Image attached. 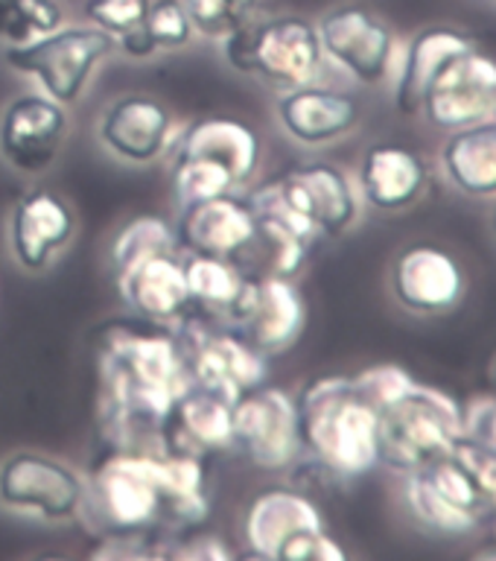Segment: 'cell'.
Masks as SVG:
<instances>
[{
	"label": "cell",
	"instance_id": "24",
	"mask_svg": "<svg viewBox=\"0 0 496 561\" xmlns=\"http://www.w3.org/2000/svg\"><path fill=\"white\" fill-rule=\"evenodd\" d=\"M471 47H476V42L455 26H424L410 42H403L392 77L394 108L406 117H415L438 70Z\"/></svg>",
	"mask_w": 496,
	"mask_h": 561
},
{
	"label": "cell",
	"instance_id": "27",
	"mask_svg": "<svg viewBox=\"0 0 496 561\" xmlns=\"http://www.w3.org/2000/svg\"><path fill=\"white\" fill-rule=\"evenodd\" d=\"M184 278L191 293V310L228 324L243 301L252 272L234 257L184 252Z\"/></svg>",
	"mask_w": 496,
	"mask_h": 561
},
{
	"label": "cell",
	"instance_id": "29",
	"mask_svg": "<svg viewBox=\"0 0 496 561\" xmlns=\"http://www.w3.org/2000/svg\"><path fill=\"white\" fill-rule=\"evenodd\" d=\"M403 503L410 508V515L420 526H427L429 533L468 535L482 524L473 515L462 512L455 503H450L441 491L432 489L420 471L403 473Z\"/></svg>",
	"mask_w": 496,
	"mask_h": 561
},
{
	"label": "cell",
	"instance_id": "31",
	"mask_svg": "<svg viewBox=\"0 0 496 561\" xmlns=\"http://www.w3.org/2000/svg\"><path fill=\"white\" fill-rule=\"evenodd\" d=\"M68 24L61 0H0V50L33 42Z\"/></svg>",
	"mask_w": 496,
	"mask_h": 561
},
{
	"label": "cell",
	"instance_id": "6",
	"mask_svg": "<svg viewBox=\"0 0 496 561\" xmlns=\"http://www.w3.org/2000/svg\"><path fill=\"white\" fill-rule=\"evenodd\" d=\"M462 436L464 419L459 401L418 380L377 410L380 465L401 477L447 456Z\"/></svg>",
	"mask_w": 496,
	"mask_h": 561
},
{
	"label": "cell",
	"instance_id": "32",
	"mask_svg": "<svg viewBox=\"0 0 496 561\" xmlns=\"http://www.w3.org/2000/svg\"><path fill=\"white\" fill-rule=\"evenodd\" d=\"M193 33L205 42H222L228 35L261 15V0H182Z\"/></svg>",
	"mask_w": 496,
	"mask_h": 561
},
{
	"label": "cell",
	"instance_id": "42",
	"mask_svg": "<svg viewBox=\"0 0 496 561\" xmlns=\"http://www.w3.org/2000/svg\"><path fill=\"white\" fill-rule=\"evenodd\" d=\"M491 377H494V386H496V363H494V371H491Z\"/></svg>",
	"mask_w": 496,
	"mask_h": 561
},
{
	"label": "cell",
	"instance_id": "9",
	"mask_svg": "<svg viewBox=\"0 0 496 561\" xmlns=\"http://www.w3.org/2000/svg\"><path fill=\"white\" fill-rule=\"evenodd\" d=\"M187 359L193 386L237 401L254 386L266 383L269 357L254 348L243 333L191 310L173 324Z\"/></svg>",
	"mask_w": 496,
	"mask_h": 561
},
{
	"label": "cell",
	"instance_id": "3",
	"mask_svg": "<svg viewBox=\"0 0 496 561\" xmlns=\"http://www.w3.org/2000/svg\"><path fill=\"white\" fill-rule=\"evenodd\" d=\"M296 401L304 456L315 465L342 480L366 477L380 465L377 410L359 394L354 377H315Z\"/></svg>",
	"mask_w": 496,
	"mask_h": 561
},
{
	"label": "cell",
	"instance_id": "26",
	"mask_svg": "<svg viewBox=\"0 0 496 561\" xmlns=\"http://www.w3.org/2000/svg\"><path fill=\"white\" fill-rule=\"evenodd\" d=\"M438 167L468 199H496V117L447 131Z\"/></svg>",
	"mask_w": 496,
	"mask_h": 561
},
{
	"label": "cell",
	"instance_id": "5",
	"mask_svg": "<svg viewBox=\"0 0 496 561\" xmlns=\"http://www.w3.org/2000/svg\"><path fill=\"white\" fill-rule=\"evenodd\" d=\"M117 56V38L94 24H61L33 42L3 47V65L56 103L77 108L105 61Z\"/></svg>",
	"mask_w": 496,
	"mask_h": 561
},
{
	"label": "cell",
	"instance_id": "35",
	"mask_svg": "<svg viewBox=\"0 0 496 561\" xmlns=\"http://www.w3.org/2000/svg\"><path fill=\"white\" fill-rule=\"evenodd\" d=\"M412 383H415V377H412L403 366H394V363H380V366L362 368L359 375H354V386H357L359 394H362L374 410H380L385 403H392L394 398L406 392Z\"/></svg>",
	"mask_w": 496,
	"mask_h": 561
},
{
	"label": "cell",
	"instance_id": "1",
	"mask_svg": "<svg viewBox=\"0 0 496 561\" xmlns=\"http://www.w3.org/2000/svg\"><path fill=\"white\" fill-rule=\"evenodd\" d=\"M96 421L105 445L161 447L170 412L193 386L173 324L114 319L96 333Z\"/></svg>",
	"mask_w": 496,
	"mask_h": 561
},
{
	"label": "cell",
	"instance_id": "15",
	"mask_svg": "<svg viewBox=\"0 0 496 561\" xmlns=\"http://www.w3.org/2000/svg\"><path fill=\"white\" fill-rule=\"evenodd\" d=\"M272 117L280 135L301 149H327L350 138L362 123V105L342 88L310 82V85L275 91Z\"/></svg>",
	"mask_w": 496,
	"mask_h": 561
},
{
	"label": "cell",
	"instance_id": "8",
	"mask_svg": "<svg viewBox=\"0 0 496 561\" xmlns=\"http://www.w3.org/2000/svg\"><path fill=\"white\" fill-rule=\"evenodd\" d=\"M184 117L166 100L147 91L112 96L94 121V140L120 167L147 170L164 164L182 138Z\"/></svg>",
	"mask_w": 496,
	"mask_h": 561
},
{
	"label": "cell",
	"instance_id": "23",
	"mask_svg": "<svg viewBox=\"0 0 496 561\" xmlns=\"http://www.w3.org/2000/svg\"><path fill=\"white\" fill-rule=\"evenodd\" d=\"M324 524L322 508L304 491L287 489V485H269L261 489L249 500L243 512V538L252 547L257 559L278 561L280 547L292 535L304 529H319Z\"/></svg>",
	"mask_w": 496,
	"mask_h": 561
},
{
	"label": "cell",
	"instance_id": "21",
	"mask_svg": "<svg viewBox=\"0 0 496 561\" xmlns=\"http://www.w3.org/2000/svg\"><path fill=\"white\" fill-rule=\"evenodd\" d=\"M120 301L149 322L175 324L191 313V293L184 278V252H152L112 272Z\"/></svg>",
	"mask_w": 496,
	"mask_h": 561
},
{
	"label": "cell",
	"instance_id": "34",
	"mask_svg": "<svg viewBox=\"0 0 496 561\" xmlns=\"http://www.w3.org/2000/svg\"><path fill=\"white\" fill-rule=\"evenodd\" d=\"M149 3L152 0H82V15H85V24L100 26L103 33L120 38L143 26Z\"/></svg>",
	"mask_w": 496,
	"mask_h": 561
},
{
	"label": "cell",
	"instance_id": "13",
	"mask_svg": "<svg viewBox=\"0 0 496 561\" xmlns=\"http://www.w3.org/2000/svg\"><path fill=\"white\" fill-rule=\"evenodd\" d=\"M234 450L263 471H289L304 456L296 394L261 383L234 401Z\"/></svg>",
	"mask_w": 496,
	"mask_h": 561
},
{
	"label": "cell",
	"instance_id": "7",
	"mask_svg": "<svg viewBox=\"0 0 496 561\" xmlns=\"http://www.w3.org/2000/svg\"><path fill=\"white\" fill-rule=\"evenodd\" d=\"M88 477L68 459L18 447L0 459V512L44 526H68L85 517Z\"/></svg>",
	"mask_w": 496,
	"mask_h": 561
},
{
	"label": "cell",
	"instance_id": "41",
	"mask_svg": "<svg viewBox=\"0 0 496 561\" xmlns=\"http://www.w3.org/2000/svg\"><path fill=\"white\" fill-rule=\"evenodd\" d=\"M491 226H494V237H496V205H494V217H491Z\"/></svg>",
	"mask_w": 496,
	"mask_h": 561
},
{
	"label": "cell",
	"instance_id": "22",
	"mask_svg": "<svg viewBox=\"0 0 496 561\" xmlns=\"http://www.w3.org/2000/svg\"><path fill=\"white\" fill-rule=\"evenodd\" d=\"M173 152L182 156L210 158L234 175L240 191H249L263 167V138L252 123L228 114H210V117H196L187 121L182 129V138ZM170 152V156H173Z\"/></svg>",
	"mask_w": 496,
	"mask_h": 561
},
{
	"label": "cell",
	"instance_id": "37",
	"mask_svg": "<svg viewBox=\"0 0 496 561\" xmlns=\"http://www.w3.org/2000/svg\"><path fill=\"white\" fill-rule=\"evenodd\" d=\"M450 454L464 465V471L471 473L473 482L480 485V491L488 500V506L496 508V454H491L488 447L476 445L468 436L459 438Z\"/></svg>",
	"mask_w": 496,
	"mask_h": 561
},
{
	"label": "cell",
	"instance_id": "12",
	"mask_svg": "<svg viewBox=\"0 0 496 561\" xmlns=\"http://www.w3.org/2000/svg\"><path fill=\"white\" fill-rule=\"evenodd\" d=\"M79 234V214L68 196L33 184L18 193L7 214V249L18 270L44 275L70 252Z\"/></svg>",
	"mask_w": 496,
	"mask_h": 561
},
{
	"label": "cell",
	"instance_id": "25",
	"mask_svg": "<svg viewBox=\"0 0 496 561\" xmlns=\"http://www.w3.org/2000/svg\"><path fill=\"white\" fill-rule=\"evenodd\" d=\"M164 438L175 450L205 459L234 450V401L201 386H191L170 412Z\"/></svg>",
	"mask_w": 496,
	"mask_h": 561
},
{
	"label": "cell",
	"instance_id": "36",
	"mask_svg": "<svg viewBox=\"0 0 496 561\" xmlns=\"http://www.w3.org/2000/svg\"><path fill=\"white\" fill-rule=\"evenodd\" d=\"M348 552L342 547L327 526L319 529H304V533L292 535L278 552V561H345Z\"/></svg>",
	"mask_w": 496,
	"mask_h": 561
},
{
	"label": "cell",
	"instance_id": "14",
	"mask_svg": "<svg viewBox=\"0 0 496 561\" xmlns=\"http://www.w3.org/2000/svg\"><path fill=\"white\" fill-rule=\"evenodd\" d=\"M275 179L289 208L304 219L315 240H339L359 226L366 205L359 199L354 173L345 167L333 161H304Z\"/></svg>",
	"mask_w": 496,
	"mask_h": 561
},
{
	"label": "cell",
	"instance_id": "11",
	"mask_svg": "<svg viewBox=\"0 0 496 561\" xmlns=\"http://www.w3.org/2000/svg\"><path fill=\"white\" fill-rule=\"evenodd\" d=\"M73 117L42 91H18L0 105V161L21 179H42L59 164Z\"/></svg>",
	"mask_w": 496,
	"mask_h": 561
},
{
	"label": "cell",
	"instance_id": "39",
	"mask_svg": "<svg viewBox=\"0 0 496 561\" xmlns=\"http://www.w3.org/2000/svg\"><path fill=\"white\" fill-rule=\"evenodd\" d=\"M184 538H175L182 543L178 550L166 552V559H191V561H217V559H234L237 552L228 550L226 541L219 535H199L196 529L182 533Z\"/></svg>",
	"mask_w": 496,
	"mask_h": 561
},
{
	"label": "cell",
	"instance_id": "28",
	"mask_svg": "<svg viewBox=\"0 0 496 561\" xmlns=\"http://www.w3.org/2000/svg\"><path fill=\"white\" fill-rule=\"evenodd\" d=\"M166 179H170L175 208L214 199L222 193H243L237 187L234 175L228 173L222 164L210 161V158L182 156V152H173L166 158Z\"/></svg>",
	"mask_w": 496,
	"mask_h": 561
},
{
	"label": "cell",
	"instance_id": "38",
	"mask_svg": "<svg viewBox=\"0 0 496 561\" xmlns=\"http://www.w3.org/2000/svg\"><path fill=\"white\" fill-rule=\"evenodd\" d=\"M462 419L464 436L496 454V398H473L468 407H462Z\"/></svg>",
	"mask_w": 496,
	"mask_h": 561
},
{
	"label": "cell",
	"instance_id": "19",
	"mask_svg": "<svg viewBox=\"0 0 496 561\" xmlns=\"http://www.w3.org/2000/svg\"><path fill=\"white\" fill-rule=\"evenodd\" d=\"M354 182L366 208L377 214H403L427 196L429 161L418 149L380 140L359 156Z\"/></svg>",
	"mask_w": 496,
	"mask_h": 561
},
{
	"label": "cell",
	"instance_id": "2",
	"mask_svg": "<svg viewBox=\"0 0 496 561\" xmlns=\"http://www.w3.org/2000/svg\"><path fill=\"white\" fill-rule=\"evenodd\" d=\"M88 477L85 517L105 535H182L210 515L205 456L105 445Z\"/></svg>",
	"mask_w": 496,
	"mask_h": 561
},
{
	"label": "cell",
	"instance_id": "30",
	"mask_svg": "<svg viewBox=\"0 0 496 561\" xmlns=\"http://www.w3.org/2000/svg\"><path fill=\"white\" fill-rule=\"evenodd\" d=\"M170 249H182L178 234H175V222L158 217V214H138L126 226L117 228V234L112 237L108 266L112 272H117L138 257H147L152 252H170Z\"/></svg>",
	"mask_w": 496,
	"mask_h": 561
},
{
	"label": "cell",
	"instance_id": "43",
	"mask_svg": "<svg viewBox=\"0 0 496 561\" xmlns=\"http://www.w3.org/2000/svg\"><path fill=\"white\" fill-rule=\"evenodd\" d=\"M494 512H496V508H494Z\"/></svg>",
	"mask_w": 496,
	"mask_h": 561
},
{
	"label": "cell",
	"instance_id": "16",
	"mask_svg": "<svg viewBox=\"0 0 496 561\" xmlns=\"http://www.w3.org/2000/svg\"><path fill=\"white\" fill-rule=\"evenodd\" d=\"M418 114L441 131L496 117V61L480 47L453 56L429 82Z\"/></svg>",
	"mask_w": 496,
	"mask_h": 561
},
{
	"label": "cell",
	"instance_id": "33",
	"mask_svg": "<svg viewBox=\"0 0 496 561\" xmlns=\"http://www.w3.org/2000/svg\"><path fill=\"white\" fill-rule=\"evenodd\" d=\"M143 26H147V33L152 35V42L158 44L161 53L184 50L196 38L182 0H152Z\"/></svg>",
	"mask_w": 496,
	"mask_h": 561
},
{
	"label": "cell",
	"instance_id": "17",
	"mask_svg": "<svg viewBox=\"0 0 496 561\" xmlns=\"http://www.w3.org/2000/svg\"><path fill=\"white\" fill-rule=\"evenodd\" d=\"M304 289L298 280L278 275H252L243 301L231 316L228 328H234L266 357L287 354L307 328Z\"/></svg>",
	"mask_w": 496,
	"mask_h": 561
},
{
	"label": "cell",
	"instance_id": "10",
	"mask_svg": "<svg viewBox=\"0 0 496 561\" xmlns=\"http://www.w3.org/2000/svg\"><path fill=\"white\" fill-rule=\"evenodd\" d=\"M327 68L339 70L350 82L380 88L392 82L401 56V38L374 9L339 3L315 21Z\"/></svg>",
	"mask_w": 496,
	"mask_h": 561
},
{
	"label": "cell",
	"instance_id": "40",
	"mask_svg": "<svg viewBox=\"0 0 496 561\" xmlns=\"http://www.w3.org/2000/svg\"><path fill=\"white\" fill-rule=\"evenodd\" d=\"M117 53L129 61H152L161 56L158 44L152 42V35L147 33V26H138V30L120 35V38H117Z\"/></svg>",
	"mask_w": 496,
	"mask_h": 561
},
{
	"label": "cell",
	"instance_id": "4",
	"mask_svg": "<svg viewBox=\"0 0 496 561\" xmlns=\"http://www.w3.org/2000/svg\"><path fill=\"white\" fill-rule=\"evenodd\" d=\"M222 61L245 79L272 91L310 85L324 79L327 61L315 21L304 15H254L219 42Z\"/></svg>",
	"mask_w": 496,
	"mask_h": 561
},
{
	"label": "cell",
	"instance_id": "18",
	"mask_svg": "<svg viewBox=\"0 0 496 561\" xmlns=\"http://www.w3.org/2000/svg\"><path fill=\"white\" fill-rule=\"evenodd\" d=\"M389 293L412 316L453 310L464 296V272L453 254L429 243H412L394 254Z\"/></svg>",
	"mask_w": 496,
	"mask_h": 561
},
{
	"label": "cell",
	"instance_id": "20",
	"mask_svg": "<svg viewBox=\"0 0 496 561\" xmlns=\"http://www.w3.org/2000/svg\"><path fill=\"white\" fill-rule=\"evenodd\" d=\"M175 234L182 252L222 254L243 261L257 240V214L245 193H222L178 208Z\"/></svg>",
	"mask_w": 496,
	"mask_h": 561
}]
</instances>
